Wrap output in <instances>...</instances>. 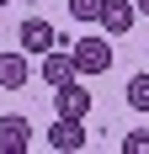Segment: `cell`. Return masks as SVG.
Wrapping results in <instances>:
<instances>
[{
	"label": "cell",
	"mask_w": 149,
	"mask_h": 154,
	"mask_svg": "<svg viewBox=\"0 0 149 154\" xmlns=\"http://www.w3.org/2000/svg\"><path fill=\"white\" fill-rule=\"evenodd\" d=\"M69 53H74V75H106L112 69V43L106 37H74L69 43Z\"/></svg>",
	"instance_id": "obj_1"
},
{
	"label": "cell",
	"mask_w": 149,
	"mask_h": 154,
	"mask_svg": "<svg viewBox=\"0 0 149 154\" xmlns=\"http://www.w3.org/2000/svg\"><path fill=\"white\" fill-rule=\"evenodd\" d=\"M48 149L53 154H80L85 149V117H59L48 128Z\"/></svg>",
	"instance_id": "obj_2"
},
{
	"label": "cell",
	"mask_w": 149,
	"mask_h": 154,
	"mask_svg": "<svg viewBox=\"0 0 149 154\" xmlns=\"http://www.w3.org/2000/svg\"><path fill=\"white\" fill-rule=\"evenodd\" d=\"M27 80H32V53H27V48L0 53V91H21Z\"/></svg>",
	"instance_id": "obj_3"
},
{
	"label": "cell",
	"mask_w": 149,
	"mask_h": 154,
	"mask_svg": "<svg viewBox=\"0 0 149 154\" xmlns=\"http://www.w3.org/2000/svg\"><path fill=\"white\" fill-rule=\"evenodd\" d=\"M53 106H59V117H85L90 112V91L80 80H64V85H53Z\"/></svg>",
	"instance_id": "obj_4"
},
{
	"label": "cell",
	"mask_w": 149,
	"mask_h": 154,
	"mask_svg": "<svg viewBox=\"0 0 149 154\" xmlns=\"http://www.w3.org/2000/svg\"><path fill=\"white\" fill-rule=\"evenodd\" d=\"M32 149V122L27 117H0V154H27Z\"/></svg>",
	"instance_id": "obj_5"
},
{
	"label": "cell",
	"mask_w": 149,
	"mask_h": 154,
	"mask_svg": "<svg viewBox=\"0 0 149 154\" xmlns=\"http://www.w3.org/2000/svg\"><path fill=\"white\" fill-rule=\"evenodd\" d=\"M16 37H21V48H27V53H48V48H59V32L48 27L43 16L21 21V32H16Z\"/></svg>",
	"instance_id": "obj_6"
},
{
	"label": "cell",
	"mask_w": 149,
	"mask_h": 154,
	"mask_svg": "<svg viewBox=\"0 0 149 154\" xmlns=\"http://www.w3.org/2000/svg\"><path fill=\"white\" fill-rule=\"evenodd\" d=\"M133 21H138V5H133V0H106V5H101V27L112 32V37L133 32Z\"/></svg>",
	"instance_id": "obj_7"
},
{
	"label": "cell",
	"mask_w": 149,
	"mask_h": 154,
	"mask_svg": "<svg viewBox=\"0 0 149 154\" xmlns=\"http://www.w3.org/2000/svg\"><path fill=\"white\" fill-rule=\"evenodd\" d=\"M43 80H48V85L74 80V53H69V48H48V53H43Z\"/></svg>",
	"instance_id": "obj_8"
},
{
	"label": "cell",
	"mask_w": 149,
	"mask_h": 154,
	"mask_svg": "<svg viewBox=\"0 0 149 154\" xmlns=\"http://www.w3.org/2000/svg\"><path fill=\"white\" fill-rule=\"evenodd\" d=\"M128 106H133V112H149V75H133V80H128Z\"/></svg>",
	"instance_id": "obj_9"
},
{
	"label": "cell",
	"mask_w": 149,
	"mask_h": 154,
	"mask_svg": "<svg viewBox=\"0 0 149 154\" xmlns=\"http://www.w3.org/2000/svg\"><path fill=\"white\" fill-rule=\"evenodd\" d=\"M101 5L106 0H69V16L74 21H101Z\"/></svg>",
	"instance_id": "obj_10"
},
{
	"label": "cell",
	"mask_w": 149,
	"mask_h": 154,
	"mask_svg": "<svg viewBox=\"0 0 149 154\" xmlns=\"http://www.w3.org/2000/svg\"><path fill=\"white\" fill-rule=\"evenodd\" d=\"M122 154H149V128H133V133H122Z\"/></svg>",
	"instance_id": "obj_11"
},
{
	"label": "cell",
	"mask_w": 149,
	"mask_h": 154,
	"mask_svg": "<svg viewBox=\"0 0 149 154\" xmlns=\"http://www.w3.org/2000/svg\"><path fill=\"white\" fill-rule=\"evenodd\" d=\"M133 5H138V16H149V0H133Z\"/></svg>",
	"instance_id": "obj_12"
},
{
	"label": "cell",
	"mask_w": 149,
	"mask_h": 154,
	"mask_svg": "<svg viewBox=\"0 0 149 154\" xmlns=\"http://www.w3.org/2000/svg\"><path fill=\"white\" fill-rule=\"evenodd\" d=\"M0 5H11V0H0Z\"/></svg>",
	"instance_id": "obj_13"
}]
</instances>
